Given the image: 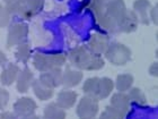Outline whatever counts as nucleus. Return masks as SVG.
<instances>
[{"label":"nucleus","instance_id":"obj_1","mask_svg":"<svg viewBox=\"0 0 158 119\" xmlns=\"http://www.w3.org/2000/svg\"><path fill=\"white\" fill-rule=\"evenodd\" d=\"M69 60L78 69L97 70L104 66L101 56L93 53L87 46H78L69 52Z\"/></svg>","mask_w":158,"mask_h":119},{"label":"nucleus","instance_id":"obj_2","mask_svg":"<svg viewBox=\"0 0 158 119\" xmlns=\"http://www.w3.org/2000/svg\"><path fill=\"white\" fill-rule=\"evenodd\" d=\"M44 6V0H16L6 7L9 15L22 18H31L39 14Z\"/></svg>","mask_w":158,"mask_h":119},{"label":"nucleus","instance_id":"obj_3","mask_svg":"<svg viewBox=\"0 0 158 119\" xmlns=\"http://www.w3.org/2000/svg\"><path fill=\"white\" fill-rule=\"evenodd\" d=\"M66 64V57L62 53L36 52L33 57V65L40 72H48L53 68H59Z\"/></svg>","mask_w":158,"mask_h":119},{"label":"nucleus","instance_id":"obj_4","mask_svg":"<svg viewBox=\"0 0 158 119\" xmlns=\"http://www.w3.org/2000/svg\"><path fill=\"white\" fill-rule=\"evenodd\" d=\"M104 53H105L106 59L116 66L125 65L131 59V50L122 43H110Z\"/></svg>","mask_w":158,"mask_h":119},{"label":"nucleus","instance_id":"obj_5","mask_svg":"<svg viewBox=\"0 0 158 119\" xmlns=\"http://www.w3.org/2000/svg\"><path fill=\"white\" fill-rule=\"evenodd\" d=\"M28 35V26L24 23H13L9 26L8 37H7V46H19L25 43Z\"/></svg>","mask_w":158,"mask_h":119},{"label":"nucleus","instance_id":"obj_6","mask_svg":"<svg viewBox=\"0 0 158 119\" xmlns=\"http://www.w3.org/2000/svg\"><path fill=\"white\" fill-rule=\"evenodd\" d=\"M97 113H98L97 100L86 95L79 101L77 107V115L79 119H94Z\"/></svg>","mask_w":158,"mask_h":119},{"label":"nucleus","instance_id":"obj_7","mask_svg":"<svg viewBox=\"0 0 158 119\" xmlns=\"http://www.w3.org/2000/svg\"><path fill=\"white\" fill-rule=\"evenodd\" d=\"M36 109L37 106L35 101L30 98H20L14 104V113L20 118L33 115Z\"/></svg>","mask_w":158,"mask_h":119},{"label":"nucleus","instance_id":"obj_8","mask_svg":"<svg viewBox=\"0 0 158 119\" xmlns=\"http://www.w3.org/2000/svg\"><path fill=\"white\" fill-rule=\"evenodd\" d=\"M39 81L42 83L43 85L49 87V89H54L61 85L62 82V70L59 68H53L48 72H43L40 76Z\"/></svg>","mask_w":158,"mask_h":119},{"label":"nucleus","instance_id":"obj_9","mask_svg":"<svg viewBox=\"0 0 158 119\" xmlns=\"http://www.w3.org/2000/svg\"><path fill=\"white\" fill-rule=\"evenodd\" d=\"M125 11H127V7H125V3L123 0H110L106 2L104 13L110 18H112L113 20H115L118 24V22L123 17Z\"/></svg>","mask_w":158,"mask_h":119},{"label":"nucleus","instance_id":"obj_10","mask_svg":"<svg viewBox=\"0 0 158 119\" xmlns=\"http://www.w3.org/2000/svg\"><path fill=\"white\" fill-rule=\"evenodd\" d=\"M139 24V18L137 14L132 10H127L125 14L123 15L120 22L118 24V32L122 33H131L133 31L137 30Z\"/></svg>","mask_w":158,"mask_h":119},{"label":"nucleus","instance_id":"obj_11","mask_svg":"<svg viewBox=\"0 0 158 119\" xmlns=\"http://www.w3.org/2000/svg\"><path fill=\"white\" fill-rule=\"evenodd\" d=\"M109 44H110L109 39L105 35H102V34H93L88 41V46L87 48L93 53L101 56L102 53H104L106 51Z\"/></svg>","mask_w":158,"mask_h":119},{"label":"nucleus","instance_id":"obj_12","mask_svg":"<svg viewBox=\"0 0 158 119\" xmlns=\"http://www.w3.org/2000/svg\"><path fill=\"white\" fill-rule=\"evenodd\" d=\"M18 74H19V68H18V66H17L16 64H13V63L7 64L6 67L2 69L1 75H0V82L6 86L11 85L17 79Z\"/></svg>","mask_w":158,"mask_h":119},{"label":"nucleus","instance_id":"obj_13","mask_svg":"<svg viewBox=\"0 0 158 119\" xmlns=\"http://www.w3.org/2000/svg\"><path fill=\"white\" fill-rule=\"evenodd\" d=\"M34 81V75L28 68H24L17 76V91L20 93H26Z\"/></svg>","mask_w":158,"mask_h":119},{"label":"nucleus","instance_id":"obj_14","mask_svg":"<svg viewBox=\"0 0 158 119\" xmlns=\"http://www.w3.org/2000/svg\"><path fill=\"white\" fill-rule=\"evenodd\" d=\"M77 101V93L70 90H63L59 93L56 104L62 109H70L75 106Z\"/></svg>","mask_w":158,"mask_h":119},{"label":"nucleus","instance_id":"obj_15","mask_svg":"<svg viewBox=\"0 0 158 119\" xmlns=\"http://www.w3.org/2000/svg\"><path fill=\"white\" fill-rule=\"evenodd\" d=\"M82 79V73L79 70H73L71 68H67L62 73V82L61 85L64 87H73L78 85Z\"/></svg>","mask_w":158,"mask_h":119},{"label":"nucleus","instance_id":"obj_16","mask_svg":"<svg viewBox=\"0 0 158 119\" xmlns=\"http://www.w3.org/2000/svg\"><path fill=\"white\" fill-rule=\"evenodd\" d=\"M111 104H112L113 108H115L120 112L125 115L129 111L131 101H130V99H129V96L127 94H124L123 92H118L112 96Z\"/></svg>","mask_w":158,"mask_h":119},{"label":"nucleus","instance_id":"obj_17","mask_svg":"<svg viewBox=\"0 0 158 119\" xmlns=\"http://www.w3.org/2000/svg\"><path fill=\"white\" fill-rule=\"evenodd\" d=\"M150 8V2L148 0H135L133 3L135 13L140 16V20L142 24L149 25V17L147 14V10Z\"/></svg>","mask_w":158,"mask_h":119},{"label":"nucleus","instance_id":"obj_18","mask_svg":"<svg viewBox=\"0 0 158 119\" xmlns=\"http://www.w3.org/2000/svg\"><path fill=\"white\" fill-rule=\"evenodd\" d=\"M113 87H114V83L109 77H103L99 78L98 82V92H97V100H104L111 94Z\"/></svg>","mask_w":158,"mask_h":119},{"label":"nucleus","instance_id":"obj_19","mask_svg":"<svg viewBox=\"0 0 158 119\" xmlns=\"http://www.w3.org/2000/svg\"><path fill=\"white\" fill-rule=\"evenodd\" d=\"M32 87H33V91H34V93H35V95H36L40 100L45 101V100H49L52 98L53 90L44 86L42 83L40 82L39 79L33 81V83H32Z\"/></svg>","mask_w":158,"mask_h":119},{"label":"nucleus","instance_id":"obj_20","mask_svg":"<svg viewBox=\"0 0 158 119\" xmlns=\"http://www.w3.org/2000/svg\"><path fill=\"white\" fill-rule=\"evenodd\" d=\"M44 119H66L64 109L60 108L56 103H50L44 109Z\"/></svg>","mask_w":158,"mask_h":119},{"label":"nucleus","instance_id":"obj_21","mask_svg":"<svg viewBox=\"0 0 158 119\" xmlns=\"http://www.w3.org/2000/svg\"><path fill=\"white\" fill-rule=\"evenodd\" d=\"M98 77H93V78H88L84 83L82 86V91L87 96H90L93 99L97 100V92H98ZM98 101V100H97Z\"/></svg>","mask_w":158,"mask_h":119},{"label":"nucleus","instance_id":"obj_22","mask_svg":"<svg viewBox=\"0 0 158 119\" xmlns=\"http://www.w3.org/2000/svg\"><path fill=\"white\" fill-rule=\"evenodd\" d=\"M97 20H98L99 25L104 29V30L109 31L110 33L116 34L118 33V23L115 20H113L112 18H110L105 13L101 14V15H97Z\"/></svg>","mask_w":158,"mask_h":119},{"label":"nucleus","instance_id":"obj_23","mask_svg":"<svg viewBox=\"0 0 158 119\" xmlns=\"http://www.w3.org/2000/svg\"><path fill=\"white\" fill-rule=\"evenodd\" d=\"M133 84V76L131 74H121L116 78L115 86L118 92H127L132 87Z\"/></svg>","mask_w":158,"mask_h":119},{"label":"nucleus","instance_id":"obj_24","mask_svg":"<svg viewBox=\"0 0 158 119\" xmlns=\"http://www.w3.org/2000/svg\"><path fill=\"white\" fill-rule=\"evenodd\" d=\"M15 56H16V59L18 60V61H20V63H23V64H26L27 61H28V59H30V57H31L30 44H28L27 42L19 44Z\"/></svg>","mask_w":158,"mask_h":119},{"label":"nucleus","instance_id":"obj_25","mask_svg":"<svg viewBox=\"0 0 158 119\" xmlns=\"http://www.w3.org/2000/svg\"><path fill=\"white\" fill-rule=\"evenodd\" d=\"M129 99L131 102H135L139 106H145L147 103V100H146L143 93L141 92V90H139L138 87H131L129 90Z\"/></svg>","mask_w":158,"mask_h":119},{"label":"nucleus","instance_id":"obj_26","mask_svg":"<svg viewBox=\"0 0 158 119\" xmlns=\"http://www.w3.org/2000/svg\"><path fill=\"white\" fill-rule=\"evenodd\" d=\"M124 116L125 115L120 112L115 108H113L112 106H109L106 107L105 111L101 115L99 119H124Z\"/></svg>","mask_w":158,"mask_h":119},{"label":"nucleus","instance_id":"obj_27","mask_svg":"<svg viewBox=\"0 0 158 119\" xmlns=\"http://www.w3.org/2000/svg\"><path fill=\"white\" fill-rule=\"evenodd\" d=\"M9 20H10V15L8 14L6 8L0 5V27L7 26L9 24Z\"/></svg>","mask_w":158,"mask_h":119},{"label":"nucleus","instance_id":"obj_28","mask_svg":"<svg viewBox=\"0 0 158 119\" xmlns=\"http://www.w3.org/2000/svg\"><path fill=\"white\" fill-rule=\"evenodd\" d=\"M9 101V93L6 90L0 89V110H2Z\"/></svg>","mask_w":158,"mask_h":119},{"label":"nucleus","instance_id":"obj_29","mask_svg":"<svg viewBox=\"0 0 158 119\" xmlns=\"http://www.w3.org/2000/svg\"><path fill=\"white\" fill-rule=\"evenodd\" d=\"M149 74H150L152 76L157 77V75H158V65H157V63H154L152 66H150V68H149Z\"/></svg>","mask_w":158,"mask_h":119},{"label":"nucleus","instance_id":"obj_30","mask_svg":"<svg viewBox=\"0 0 158 119\" xmlns=\"http://www.w3.org/2000/svg\"><path fill=\"white\" fill-rule=\"evenodd\" d=\"M19 117H17L15 113L11 112H3L2 115H0V119H18Z\"/></svg>","mask_w":158,"mask_h":119},{"label":"nucleus","instance_id":"obj_31","mask_svg":"<svg viewBox=\"0 0 158 119\" xmlns=\"http://www.w3.org/2000/svg\"><path fill=\"white\" fill-rule=\"evenodd\" d=\"M150 17H152V23L156 24L157 25V6L154 7L152 9V13H150Z\"/></svg>","mask_w":158,"mask_h":119},{"label":"nucleus","instance_id":"obj_32","mask_svg":"<svg viewBox=\"0 0 158 119\" xmlns=\"http://www.w3.org/2000/svg\"><path fill=\"white\" fill-rule=\"evenodd\" d=\"M6 63H7V57L5 56V53L0 50V67L2 66V65H5Z\"/></svg>","mask_w":158,"mask_h":119},{"label":"nucleus","instance_id":"obj_33","mask_svg":"<svg viewBox=\"0 0 158 119\" xmlns=\"http://www.w3.org/2000/svg\"><path fill=\"white\" fill-rule=\"evenodd\" d=\"M20 119H40L39 116H36V115H30V116H26V117H23V118H20Z\"/></svg>","mask_w":158,"mask_h":119},{"label":"nucleus","instance_id":"obj_34","mask_svg":"<svg viewBox=\"0 0 158 119\" xmlns=\"http://www.w3.org/2000/svg\"><path fill=\"white\" fill-rule=\"evenodd\" d=\"M3 1L8 5V3H11V2H14V1H16V0H3Z\"/></svg>","mask_w":158,"mask_h":119},{"label":"nucleus","instance_id":"obj_35","mask_svg":"<svg viewBox=\"0 0 158 119\" xmlns=\"http://www.w3.org/2000/svg\"><path fill=\"white\" fill-rule=\"evenodd\" d=\"M99 1H104V2H107V1H110V0H99Z\"/></svg>","mask_w":158,"mask_h":119},{"label":"nucleus","instance_id":"obj_36","mask_svg":"<svg viewBox=\"0 0 158 119\" xmlns=\"http://www.w3.org/2000/svg\"><path fill=\"white\" fill-rule=\"evenodd\" d=\"M94 119H95V118H94Z\"/></svg>","mask_w":158,"mask_h":119}]
</instances>
